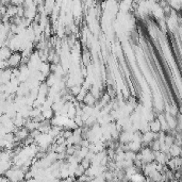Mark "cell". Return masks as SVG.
Masks as SVG:
<instances>
[{"mask_svg": "<svg viewBox=\"0 0 182 182\" xmlns=\"http://www.w3.org/2000/svg\"><path fill=\"white\" fill-rule=\"evenodd\" d=\"M169 153H171V158H175V156H181V147L178 146V145L173 144L169 148Z\"/></svg>", "mask_w": 182, "mask_h": 182, "instance_id": "obj_3", "label": "cell"}, {"mask_svg": "<svg viewBox=\"0 0 182 182\" xmlns=\"http://www.w3.org/2000/svg\"><path fill=\"white\" fill-rule=\"evenodd\" d=\"M82 60H83V63L84 65L89 66V63H91V54H89V52H87L86 50L83 52V54H82Z\"/></svg>", "mask_w": 182, "mask_h": 182, "instance_id": "obj_5", "label": "cell"}, {"mask_svg": "<svg viewBox=\"0 0 182 182\" xmlns=\"http://www.w3.org/2000/svg\"><path fill=\"white\" fill-rule=\"evenodd\" d=\"M85 169H84L83 167H82L80 164H78L77 166H76L75 171H74V177L75 178H80L81 176H83L84 174H85Z\"/></svg>", "mask_w": 182, "mask_h": 182, "instance_id": "obj_4", "label": "cell"}, {"mask_svg": "<svg viewBox=\"0 0 182 182\" xmlns=\"http://www.w3.org/2000/svg\"><path fill=\"white\" fill-rule=\"evenodd\" d=\"M148 126H149V130L153 133H158L161 131V125H160V121L156 118L149 121V123H148Z\"/></svg>", "mask_w": 182, "mask_h": 182, "instance_id": "obj_2", "label": "cell"}, {"mask_svg": "<svg viewBox=\"0 0 182 182\" xmlns=\"http://www.w3.org/2000/svg\"><path fill=\"white\" fill-rule=\"evenodd\" d=\"M21 60H23V56H21L20 51L12 52V54L10 56V58L7 60L8 68H9V69H15V68H18L21 64Z\"/></svg>", "mask_w": 182, "mask_h": 182, "instance_id": "obj_1", "label": "cell"}]
</instances>
